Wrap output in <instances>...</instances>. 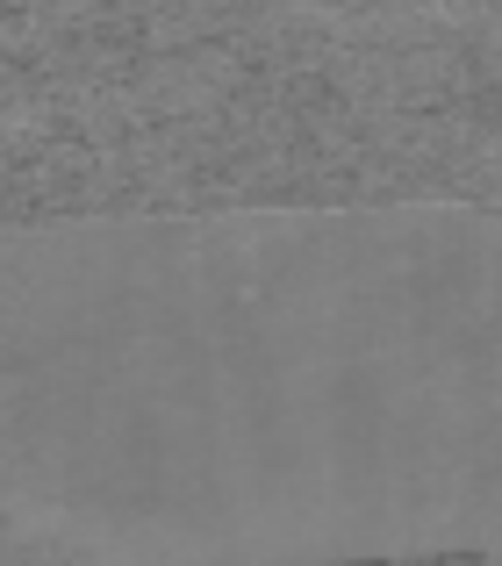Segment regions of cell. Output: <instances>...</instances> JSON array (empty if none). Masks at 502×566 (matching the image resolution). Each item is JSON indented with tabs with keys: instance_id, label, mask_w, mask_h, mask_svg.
I'll return each mask as SVG.
<instances>
[{
	"instance_id": "6da1fadb",
	"label": "cell",
	"mask_w": 502,
	"mask_h": 566,
	"mask_svg": "<svg viewBox=\"0 0 502 566\" xmlns=\"http://www.w3.org/2000/svg\"><path fill=\"white\" fill-rule=\"evenodd\" d=\"M474 553H481V208H474Z\"/></svg>"
}]
</instances>
